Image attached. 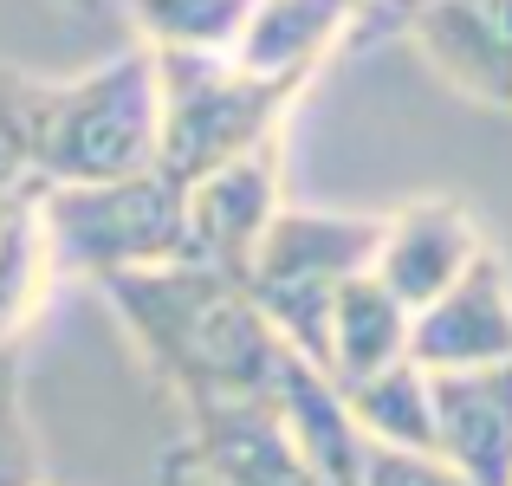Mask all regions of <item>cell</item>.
<instances>
[{"label":"cell","instance_id":"1","mask_svg":"<svg viewBox=\"0 0 512 486\" xmlns=\"http://www.w3.org/2000/svg\"><path fill=\"white\" fill-rule=\"evenodd\" d=\"M104 305L137 344V357L182 396L188 415L234 409V402L273 396L286 344L260 318L253 292L240 279H221L195 260L156 266V273L104 279Z\"/></svg>","mask_w":512,"mask_h":486},{"label":"cell","instance_id":"2","mask_svg":"<svg viewBox=\"0 0 512 486\" xmlns=\"http://www.w3.org/2000/svg\"><path fill=\"white\" fill-rule=\"evenodd\" d=\"M163 150V85L156 52L137 39L78 78L39 85L33 111V188H98L150 175Z\"/></svg>","mask_w":512,"mask_h":486},{"label":"cell","instance_id":"3","mask_svg":"<svg viewBox=\"0 0 512 486\" xmlns=\"http://www.w3.org/2000/svg\"><path fill=\"white\" fill-rule=\"evenodd\" d=\"M376 253V214H338V208H279V221L266 227L260 253L247 266V292L260 305V318L273 324V337L286 344V357L325 370V324L331 299L350 279L370 273Z\"/></svg>","mask_w":512,"mask_h":486},{"label":"cell","instance_id":"4","mask_svg":"<svg viewBox=\"0 0 512 486\" xmlns=\"http://www.w3.org/2000/svg\"><path fill=\"white\" fill-rule=\"evenodd\" d=\"M39 214L59 273H85L98 286L188 260V195L163 169L98 188H39Z\"/></svg>","mask_w":512,"mask_h":486},{"label":"cell","instance_id":"5","mask_svg":"<svg viewBox=\"0 0 512 486\" xmlns=\"http://www.w3.org/2000/svg\"><path fill=\"white\" fill-rule=\"evenodd\" d=\"M156 85H163L156 169L182 188L253 150H273L292 104H299V91L260 85L234 59H156Z\"/></svg>","mask_w":512,"mask_h":486},{"label":"cell","instance_id":"6","mask_svg":"<svg viewBox=\"0 0 512 486\" xmlns=\"http://www.w3.org/2000/svg\"><path fill=\"white\" fill-rule=\"evenodd\" d=\"M487 247H493V240H487V227L474 221L467 201H454V195H415V201H402V208L376 214L370 279L415 318L422 305H435Z\"/></svg>","mask_w":512,"mask_h":486},{"label":"cell","instance_id":"7","mask_svg":"<svg viewBox=\"0 0 512 486\" xmlns=\"http://www.w3.org/2000/svg\"><path fill=\"white\" fill-rule=\"evenodd\" d=\"M396 33L467 104L512 111V0H415Z\"/></svg>","mask_w":512,"mask_h":486},{"label":"cell","instance_id":"8","mask_svg":"<svg viewBox=\"0 0 512 486\" xmlns=\"http://www.w3.org/2000/svg\"><path fill=\"white\" fill-rule=\"evenodd\" d=\"M182 195H188V260L247 286L253 253H260L266 227H273L279 208H286V188H279V143L227 162V169H214V175H201V182L182 188Z\"/></svg>","mask_w":512,"mask_h":486},{"label":"cell","instance_id":"9","mask_svg":"<svg viewBox=\"0 0 512 486\" xmlns=\"http://www.w3.org/2000/svg\"><path fill=\"white\" fill-rule=\"evenodd\" d=\"M506 357H512V266L500 260V247H487L435 305L409 318V363H422L428 376H454Z\"/></svg>","mask_w":512,"mask_h":486},{"label":"cell","instance_id":"10","mask_svg":"<svg viewBox=\"0 0 512 486\" xmlns=\"http://www.w3.org/2000/svg\"><path fill=\"white\" fill-rule=\"evenodd\" d=\"M357 39H363V0H253L227 59L253 72L260 85L305 98V85Z\"/></svg>","mask_w":512,"mask_h":486},{"label":"cell","instance_id":"11","mask_svg":"<svg viewBox=\"0 0 512 486\" xmlns=\"http://www.w3.org/2000/svg\"><path fill=\"white\" fill-rule=\"evenodd\" d=\"M435 383V454L467 486H512V357Z\"/></svg>","mask_w":512,"mask_h":486},{"label":"cell","instance_id":"12","mask_svg":"<svg viewBox=\"0 0 512 486\" xmlns=\"http://www.w3.org/2000/svg\"><path fill=\"white\" fill-rule=\"evenodd\" d=\"M188 441L201 448V461L214 467L221 486H325L318 467L292 448V435L279 428L273 402H234V409L188 415Z\"/></svg>","mask_w":512,"mask_h":486},{"label":"cell","instance_id":"13","mask_svg":"<svg viewBox=\"0 0 512 486\" xmlns=\"http://www.w3.org/2000/svg\"><path fill=\"white\" fill-rule=\"evenodd\" d=\"M266 402H273L279 428L292 435V448H299L305 461L318 467V480H325V486H357L363 435H357V422H350L344 389L331 383L325 370L286 357V363H279V383H273V396H266Z\"/></svg>","mask_w":512,"mask_h":486},{"label":"cell","instance_id":"14","mask_svg":"<svg viewBox=\"0 0 512 486\" xmlns=\"http://www.w3.org/2000/svg\"><path fill=\"white\" fill-rule=\"evenodd\" d=\"M59 286V253H52L39 188L0 201V350H13L52 305Z\"/></svg>","mask_w":512,"mask_h":486},{"label":"cell","instance_id":"15","mask_svg":"<svg viewBox=\"0 0 512 486\" xmlns=\"http://www.w3.org/2000/svg\"><path fill=\"white\" fill-rule=\"evenodd\" d=\"M409 363V312L376 286L370 273L350 279L331 299V324H325V376L338 389L370 383V376Z\"/></svg>","mask_w":512,"mask_h":486},{"label":"cell","instance_id":"16","mask_svg":"<svg viewBox=\"0 0 512 486\" xmlns=\"http://www.w3.org/2000/svg\"><path fill=\"white\" fill-rule=\"evenodd\" d=\"M137 26V46L156 59H227L253 0H117Z\"/></svg>","mask_w":512,"mask_h":486},{"label":"cell","instance_id":"17","mask_svg":"<svg viewBox=\"0 0 512 486\" xmlns=\"http://www.w3.org/2000/svg\"><path fill=\"white\" fill-rule=\"evenodd\" d=\"M344 402L370 448H435V383L422 363H396L370 383H350Z\"/></svg>","mask_w":512,"mask_h":486},{"label":"cell","instance_id":"18","mask_svg":"<svg viewBox=\"0 0 512 486\" xmlns=\"http://www.w3.org/2000/svg\"><path fill=\"white\" fill-rule=\"evenodd\" d=\"M39 85L46 78L0 65V195L33 188V111H39Z\"/></svg>","mask_w":512,"mask_h":486},{"label":"cell","instance_id":"19","mask_svg":"<svg viewBox=\"0 0 512 486\" xmlns=\"http://www.w3.org/2000/svg\"><path fill=\"white\" fill-rule=\"evenodd\" d=\"M357 486H467L435 448H370L363 441Z\"/></svg>","mask_w":512,"mask_h":486},{"label":"cell","instance_id":"20","mask_svg":"<svg viewBox=\"0 0 512 486\" xmlns=\"http://www.w3.org/2000/svg\"><path fill=\"white\" fill-rule=\"evenodd\" d=\"M0 486H46V448L26 422L20 389L0 396Z\"/></svg>","mask_w":512,"mask_h":486},{"label":"cell","instance_id":"21","mask_svg":"<svg viewBox=\"0 0 512 486\" xmlns=\"http://www.w3.org/2000/svg\"><path fill=\"white\" fill-rule=\"evenodd\" d=\"M150 486H221V480H214V467H208V461H201V448H195V441L182 435V441H169V448L156 454Z\"/></svg>","mask_w":512,"mask_h":486},{"label":"cell","instance_id":"22","mask_svg":"<svg viewBox=\"0 0 512 486\" xmlns=\"http://www.w3.org/2000/svg\"><path fill=\"white\" fill-rule=\"evenodd\" d=\"M20 389V350H0V396Z\"/></svg>","mask_w":512,"mask_h":486},{"label":"cell","instance_id":"23","mask_svg":"<svg viewBox=\"0 0 512 486\" xmlns=\"http://www.w3.org/2000/svg\"><path fill=\"white\" fill-rule=\"evenodd\" d=\"M65 7H104V0H65Z\"/></svg>","mask_w":512,"mask_h":486},{"label":"cell","instance_id":"24","mask_svg":"<svg viewBox=\"0 0 512 486\" xmlns=\"http://www.w3.org/2000/svg\"><path fill=\"white\" fill-rule=\"evenodd\" d=\"M0 201H7V195H0Z\"/></svg>","mask_w":512,"mask_h":486}]
</instances>
